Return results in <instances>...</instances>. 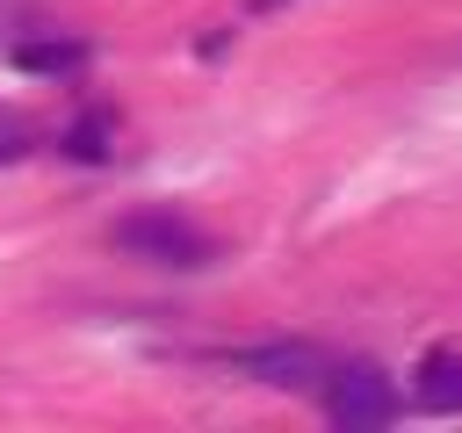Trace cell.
<instances>
[{"instance_id": "cell-1", "label": "cell", "mask_w": 462, "mask_h": 433, "mask_svg": "<svg viewBox=\"0 0 462 433\" xmlns=\"http://www.w3.org/2000/svg\"><path fill=\"white\" fill-rule=\"evenodd\" d=\"M130 260H152V267H209L217 260V238L202 231V224H188V216H173V209H137V216H116V231H108Z\"/></svg>"}, {"instance_id": "cell-2", "label": "cell", "mask_w": 462, "mask_h": 433, "mask_svg": "<svg viewBox=\"0 0 462 433\" xmlns=\"http://www.w3.org/2000/svg\"><path fill=\"white\" fill-rule=\"evenodd\" d=\"M325 411L339 419V426H390L397 419V390H390V375L383 368H368V361H346V368H325Z\"/></svg>"}, {"instance_id": "cell-3", "label": "cell", "mask_w": 462, "mask_h": 433, "mask_svg": "<svg viewBox=\"0 0 462 433\" xmlns=\"http://www.w3.org/2000/svg\"><path fill=\"white\" fill-rule=\"evenodd\" d=\"M253 382H274V390H310V382H325V354L310 346V339H267V346H238L231 354Z\"/></svg>"}, {"instance_id": "cell-4", "label": "cell", "mask_w": 462, "mask_h": 433, "mask_svg": "<svg viewBox=\"0 0 462 433\" xmlns=\"http://www.w3.org/2000/svg\"><path fill=\"white\" fill-rule=\"evenodd\" d=\"M7 58L22 72H79L87 65V43H72V36H14Z\"/></svg>"}, {"instance_id": "cell-5", "label": "cell", "mask_w": 462, "mask_h": 433, "mask_svg": "<svg viewBox=\"0 0 462 433\" xmlns=\"http://www.w3.org/2000/svg\"><path fill=\"white\" fill-rule=\"evenodd\" d=\"M419 404L426 411H462V361L455 354H433L419 368Z\"/></svg>"}, {"instance_id": "cell-6", "label": "cell", "mask_w": 462, "mask_h": 433, "mask_svg": "<svg viewBox=\"0 0 462 433\" xmlns=\"http://www.w3.org/2000/svg\"><path fill=\"white\" fill-rule=\"evenodd\" d=\"M65 159L101 166V159H108V115H79V123L65 130Z\"/></svg>"}, {"instance_id": "cell-7", "label": "cell", "mask_w": 462, "mask_h": 433, "mask_svg": "<svg viewBox=\"0 0 462 433\" xmlns=\"http://www.w3.org/2000/svg\"><path fill=\"white\" fill-rule=\"evenodd\" d=\"M29 137H36V130H29L22 115H0V166H22V159H29Z\"/></svg>"}, {"instance_id": "cell-8", "label": "cell", "mask_w": 462, "mask_h": 433, "mask_svg": "<svg viewBox=\"0 0 462 433\" xmlns=\"http://www.w3.org/2000/svg\"><path fill=\"white\" fill-rule=\"evenodd\" d=\"M29 14H36L29 0H0V51H7L14 36H22V22H29Z\"/></svg>"}, {"instance_id": "cell-9", "label": "cell", "mask_w": 462, "mask_h": 433, "mask_svg": "<svg viewBox=\"0 0 462 433\" xmlns=\"http://www.w3.org/2000/svg\"><path fill=\"white\" fill-rule=\"evenodd\" d=\"M253 7H282V0H253Z\"/></svg>"}]
</instances>
